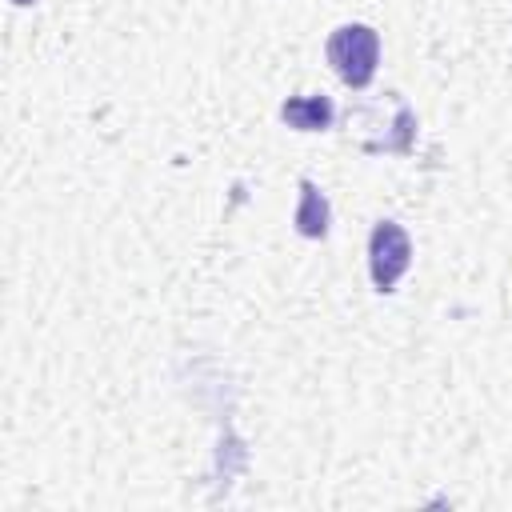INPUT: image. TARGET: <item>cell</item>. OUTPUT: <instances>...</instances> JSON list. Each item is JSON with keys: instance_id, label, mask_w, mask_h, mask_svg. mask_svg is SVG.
<instances>
[{"instance_id": "cell-1", "label": "cell", "mask_w": 512, "mask_h": 512, "mask_svg": "<svg viewBox=\"0 0 512 512\" xmlns=\"http://www.w3.org/2000/svg\"><path fill=\"white\" fill-rule=\"evenodd\" d=\"M376 60H380V36L368 24H340L328 36V64L336 68V76L348 88L372 84Z\"/></svg>"}, {"instance_id": "cell-2", "label": "cell", "mask_w": 512, "mask_h": 512, "mask_svg": "<svg viewBox=\"0 0 512 512\" xmlns=\"http://www.w3.org/2000/svg\"><path fill=\"white\" fill-rule=\"evenodd\" d=\"M408 260H412V240L408 232L396 224V220H380L372 228V240H368V268H372V284L380 292H392L396 280L408 272Z\"/></svg>"}, {"instance_id": "cell-3", "label": "cell", "mask_w": 512, "mask_h": 512, "mask_svg": "<svg viewBox=\"0 0 512 512\" xmlns=\"http://www.w3.org/2000/svg\"><path fill=\"white\" fill-rule=\"evenodd\" d=\"M280 116H284L288 128H300V132H324V128H332L336 108H332L328 96H292V100H284Z\"/></svg>"}, {"instance_id": "cell-4", "label": "cell", "mask_w": 512, "mask_h": 512, "mask_svg": "<svg viewBox=\"0 0 512 512\" xmlns=\"http://www.w3.org/2000/svg\"><path fill=\"white\" fill-rule=\"evenodd\" d=\"M296 228L308 240L328 236V200L312 180H300V208H296Z\"/></svg>"}, {"instance_id": "cell-5", "label": "cell", "mask_w": 512, "mask_h": 512, "mask_svg": "<svg viewBox=\"0 0 512 512\" xmlns=\"http://www.w3.org/2000/svg\"><path fill=\"white\" fill-rule=\"evenodd\" d=\"M12 4H32V0H12Z\"/></svg>"}]
</instances>
